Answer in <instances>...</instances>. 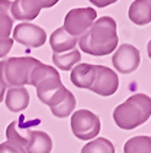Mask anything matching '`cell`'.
<instances>
[{
	"instance_id": "cell-1",
	"label": "cell",
	"mask_w": 151,
	"mask_h": 153,
	"mask_svg": "<svg viewBox=\"0 0 151 153\" xmlns=\"http://www.w3.org/2000/svg\"><path fill=\"white\" fill-rule=\"evenodd\" d=\"M78 42L80 49L86 54L95 56L111 54L118 44L116 21L109 16L98 19Z\"/></svg>"
},
{
	"instance_id": "cell-2",
	"label": "cell",
	"mask_w": 151,
	"mask_h": 153,
	"mask_svg": "<svg viewBox=\"0 0 151 153\" xmlns=\"http://www.w3.org/2000/svg\"><path fill=\"white\" fill-rule=\"evenodd\" d=\"M151 115V98L136 93L119 104L113 111V119L123 130H133L147 121Z\"/></svg>"
},
{
	"instance_id": "cell-3",
	"label": "cell",
	"mask_w": 151,
	"mask_h": 153,
	"mask_svg": "<svg viewBox=\"0 0 151 153\" xmlns=\"http://www.w3.org/2000/svg\"><path fill=\"white\" fill-rule=\"evenodd\" d=\"M40 60L31 56L9 58L0 61V83L5 88H16L30 85L33 66Z\"/></svg>"
},
{
	"instance_id": "cell-4",
	"label": "cell",
	"mask_w": 151,
	"mask_h": 153,
	"mask_svg": "<svg viewBox=\"0 0 151 153\" xmlns=\"http://www.w3.org/2000/svg\"><path fill=\"white\" fill-rule=\"evenodd\" d=\"M30 85L34 86L37 90V97L44 104H48L49 99L52 98L61 87H64L60 79L59 72L49 65L38 61L33 66Z\"/></svg>"
},
{
	"instance_id": "cell-5",
	"label": "cell",
	"mask_w": 151,
	"mask_h": 153,
	"mask_svg": "<svg viewBox=\"0 0 151 153\" xmlns=\"http://www.w3.org/2000/svg\"><path fill=\"white\" fill-rule=\"evenodd\" d=\"M70 126L73 134L82 141L96 137L101 130V121L96 114L87 109H80L73 113Z\"/></svg>"
},
{
	"instance_id": "cell-6",
	"label": "cell",
	"mask_w": 151,
	"mask_h": 153,
	"mask_svg": "<svg viewBox=\"0 0 151 153\" xmlns=\"http://www.w3.org/2000/svg\"><path fill=\"white\" fill-rule=\"evenodd\" d=\"M97 14L91 7L70 10L64 19V28L73 37H81L91 28Z\"/></svg>"
},
{
	"instance_id": "cell-7",
	"label": "cell",
	"mask_w": 151,
	"mask_h": 153,
	"mask_svg": "<svg viewBox=\"0 0 151 153\" xmlns=\"http://www.w3.org/2000/svg\"><path fill=\"white\" fill-rule=\"evenodd\" d=\"M57 0H15L11 3L10 12L12 19L19 21H31L38 16L43 7H52Z\"/></svg>"
},
{
	"instance_id": "cell-8",
	"label": "cell",
	"mask_w": 151,
	"mask_h": 153,
	"mask_svg": "<svg viewBox=\"0 0 151 153\" xmlns=\"http://www.w3.org/2000/svg\"><path fill=\"white\" fill-rule=\"evenodd\" d=\"M12 36L17 43L28 48H40L47 41L46 31L40 26L32 23L21 22L15 27Z\"/></svg>"
},
{
	"instance_id": "cell-9",
	"label": "cell",
	"mask_w": 151,
	"mask_h": 153,
	"mask_svg": "<svg viewBox=\"0 0 151 153\" xmlns=\"http://www.w3.org/2000/svg\"><path fill=\"white\" fill-rule=\"evenodd\" d=\"M95 69H96V76L93 85L91 86L90 90L93 93H97L103 97H108L112 96L113 93H116L119 86L117 74L109 68L102 65H95Z\"/></svg>"
},
{
	"instance_id": "cell-10",
	"label": "cell",
	"mask_w": 151,
	"mask_h": 153,
	"mask_svg": "<svg viewBox=\"0 0 151 153\" xmlns=\"http://www.w3.org/2000/svg\"><path fill=\"white\" fill-rule=\"evenodd\" d=\"M112 62L120 74H132L139 68L140 53L130 44H120L117 52L113 54Z\"/></svg>"
},
{
	"instance_id": "cell-11",
	"label": "cell",
	"mask_w": 151,
	"mask_h": 153,
	"mask_svg": "<svg viewBox=\"0 0 151 153\" xmlns=\"http://www.w3.org/2000/svg\"><path fill=\"white\" fill-rule=\"evenodd\" d=\"M50 108V111L57 118H67L74 111L76 105V99L74 94L65 88V86L50 98L49 103L47 104Z\"/></svg>"
},
{
	"instance_id": "cell-12",
	"label": "cell",
	"mask_w": 151,
	"mask_h": 153,
	"mask_svg": "<svg viewBox=\"0 0 151 153\" xmlns=\"http://www.w3.org/2000/svg\"><path fill=\"white\" fill-rule=\"evenodd\" d=\"M96 69L95 65L91 64H79L76 65L70 74L71 82L79 88H91L95 81Z\"/></svg>"
},
{
	"instance_id": "cell-13",
	"label": "cell",
	"mask_w": 151,
	"mask_h": 153,
	"mask_svg": "<svg viewBox=\"0 0 151 153\" xmlns=\"http://www.w3.org/2000/svg\"><path fill=\"white\" fill-rule=\"evenodd\" d=\"M30 103V94L25 87H16L9 88L6 92L5 104L7 109L12 113H19L23 109H26Z\"/></svg>"
},
{
	"instance_id": "cell-14",
	"label": "cell",
	"mask_w": 151,
	"mask_h": 153,
	"mask_svg": "<svg viewBox=\"0 0 151 153\" xmlns=\"http://www.w3.org/2000/svg\"><path fill=\"white\" fill-rule=\"evenodd\" d=\"M53 147L52 138L44 131H30L28 141L25 147L26 153H50Z\"/></svg>"
},
{
	"instance_id": "cell-15",
	"label": "cell",
	"mask_w": 151,
	"mask_h": 153,
	"mask_svg": "<svg viewBox=\"0 0 151 153\" xmlns=\"http://www.w3.org/2000/svg\"><path fill=\"white\" fill-rule=\"evenodd\" d=\"M49 43H50V48L53 49V52L57 54H60V53L74 49V47L78 43V38L70 36L64 28L60 27L50 34Z\"/></svg>"
},
{
	"instance_id": "cell-16",
	"label": "cell",
	"mask_w": 151,
	"mask_h": 153,
	"mask_svg": "<svg viewBox=\"0 0 151 153\" xmlns=\"http://www.w3.org/2000/svg\"><path fill=\"white\" fill-rule=\"evenodd\" d=\"M129 19L138 26L151 22V0H136L129 7Z\"/></svg>"
},
{
	"instance_id": "cell-17",
	"label": "cell",
	"mask_w": 151,
	"mask_h": 153,
	"mask_svg": "<svg viewBox=\"0 0 151 153\" xmlns=\"http://www.w3.org/2000/svg\"><path fill=\"white\" fill-rule=\"evenodd\" d=\"M52 59H53V64L58 69L63 71H69L75 64H78L81 60V54L79 50L73 49L71 52L68 53H61V54L54 53Z\"/></svg>"
},
{
	"instance_id": "cell-18",
	"label": "cell",
	"mask_w": 151,
	"mask_h": 153,
	"mask_svg": "<svg viewBox=\"0 0 151 153\" xmlns=\"http://www.w3.org/2000/svg\"><path fill=\"white\" fill-rule=\"evenodd\" d=\"M10 6H11L10 1L0 0V39L9 38V36L11 34L14 19L11 17L10 14Z\"/></svg>"
},
{
	"instance_id": "cell-19",
	"label": "cell",
	"mask_w": 151,
	"mask_h": 153,
	"mask_svg": "<svg viewBox=\"0 0 151 153\" xmlns=\"http://www.w3.org/2000/svg\"><path fill=\"white\" fill-rule=\"evenodd\" d=\"M124 153H151V137H132L124 145Z\"/></svg>"
},
{
	"instance_id": "cell-20",
	"label": "cell",
	"mask_w": 151,
	"mask_h": 153,
	"mask_svg": "<svg viewBox=\"0 0 151 153\" xmlns=\"http://www.w3.org/2000/svg\"><path fill=\"white\" fill-rule=\"evenodd\" d=\"M114 152L116 151L113 143L103 137L96 138L93 141L86 143L81 149V153H114Z\"/></svg>"
},
{
	"instance_id": "cell-21",
	"label": "cell",
	"mask_w": 151,
	"mask_h": 153,
	"mask_svg": "<svg viewBox=\"0 0 151 153\" xmlns=\"http://www.w3.org/2000/svg\"><path fill=\"white\" fill-rule=\"evenodd\" d=\"M0 153H26V151L14 142L6 141L0 145Z\"/></svg>"
},
{
	"instance_id": "cell-22",
	"label": "cell",
	"mask_w": 151,
	"mask_h": 153,
	"mask_svg": "<svg viewBox=\"0 0 151 153\" xmlns=\"http://www.w3.org/2000/svg\"><path fill=\"white\" fill-rule=\"evenodd\" d=\"M12 44H14V39L10 37L0 39V58H4L9 54L10 49L12 48Z\"/></svg>"
},
{
	"instance_id": "cell-23",
	"label": "cell",
	"mask_w": 151,
	"mask_h": 153,
	"mask_svg": "<svg viewBox=\"0 0 151 153\" xmlns=\"http://www.w3.org/2000/svg\"><path fill=\"white\" fill-rule=\"evenodd\" d=\"M4 94H5V87L0 83V103L3 102V98H4Z\"/></svg>"
},
{
	"instance_id": "cell-24",
	"label": "cell",
	"mask_w": 151,
	"mask_h": 153,
	"mask_svg": "<svg viewBox=\"0 0 151 153\" xmlns=\"http://www.w3.org/2000/svg\"><path fill=\"white\" fill-rule=\"evenodd\" d=\"M93 4H97V6H99V7H103V6H106L107 4H112V3H114V1H106V3H101V1H92Z\"/></svg>"
},
{
	"instance_id": "cell-25",
	"label": "cell",
	"mask_w": 151,
	"mask_h": 153,
	"mask_svg": "<svg viewBox=\"0 0 151 153\" xmlns=\"http://www.w3.org/2000/svg\"><path fill=\"white\" fill-rule=\"evenodd\" d=\"M147 55H149V58L151 59V39H150L149 43H147Z\"/></svg>"
}]
</instances>
